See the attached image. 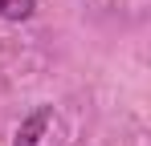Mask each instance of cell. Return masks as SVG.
<instances>
[{
	"label": "cell",
	"mask_w": 151,
	"mask_h": 146,
	"mask_svg": "<svg viewBox=\"0 0 151 146\" xmlns=\"http://www.w3.org/2000/svg\"><path fill=\"white\" fill-rule=\"evenodd\" d=\"M49 118H53V110H49V106H37V110H33V114L21 122L17 142H12V146H37V142H41V130L49 126Z\"/></svg>",
	"instance_id": "6da1fadb"
},
{
	"label": "cell",
	"mask_w": 151,
	"mask_h": 146,
	"mask_svg": "<svg viewBox=\"0 0 151 146\" xmlns=\"http://www.w3.org/2000/svg\"><path fill=\"white\" fill-rule=\"evenodd\" d=\"M37 8V0H0V16L4 21H29Z\"/></svg>",
	"instance_id": "7a4b0ae2"
}]
</instances>
